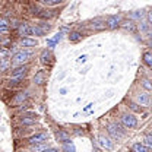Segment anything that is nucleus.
<instances>
[{
  "label": "nucleus",
  "instance_id": "nucleus-1",
  "mask_svg": "<svg viewBox=\"0 0 152 152\" xmlns=\"http://www.w3.org/2000/svg\"><path fill=\"white\" fill-rule=\"evenodd\" d=\"M32 57V53L31 51H26V50H22V51H18L15 53V56L12 57V66L13 67H18V66H23V63H26L29 58Z\"/></svg>",
  "mask_w": 152,
  "mask_h": 152
},
{
  "label": "nucleus",
  "instance_id": "nucleus-2",
  "mask_svg": "<svg viewBox=\"0 0 152 152\" xmlns=\"http://www.w3.org/2000/svg\"><path fill=\"white\" fill-rule=\"evenodd\" d=\"M48 139V134L45 132H39L37 134H32L29 139H28V143L31 146H35V145H41V143H45V140Z\"/></svg>",
  "mask_w": 152,
  "mask_h": 152
},
{
  "label": "nucleus",
  "instance_id": "nucleus-3",
  "mask_svg": "<svg viewBox=\"0 0 152 152\" xmlns=\"http://www.w3.org/2000/svg\"><path fill=\"white\" fill-rule=\"evenodd\" d=\"M121 123L127 129H134L137 126V118L133 114H123L121 115Z\"/></svg>",
  "mask_w": 152,
  "mask_h": 152
},
{
  "label": "nucleus",
  "instance_id": "nucleus-4",
  "mask_svg": "<svg viewBox=\"0 0 152 152\" xmlns=\"http://www.w3.org/2000/svg\"><path fill=\"white\" fill-rule=\"evenodd\" d=\"M26 73H28V66H18V67L12 69L10 77H13V79H25Z\"/></svg>",
  "mask_w": 152,
  "mask_h": 152
},
{
  "label": "nucleus",
  "instance_id": "nucleus-5",
  "mask_svg": "<svg viewBox=\"0 0 152 152\" xmlns=\"http://www.w3.org/2000/svg\"><path fill=\"white\" fill-rule=\"evenodd\" d=\"M18 32H19V35H22V38H29L32 35V26H29L28 23L22 22V23L19 25Z\"/></svg>",
  "mask_w": 152,
  "mask_h": 152
},
{
  "label": "nucleus",
  "instance_id": "nucleus-6",
  "mask_svg": "<svg viewBox=\"0 0 152 152\" xmlns=\"http://www.w3.org/2000/svg\"><path fill=\"white\" fill-rule=\"evenodd\" d=\"M98 143H99L104 149H108V151H111L114 148V143L110 140V137H107V136H104V134H99V136H98Z\"/></svg>",
  "mask_w": 152,
  "mask_h": 152
},
{
  "label": "nucleus",
  "instance_id": "nucleus-7",
  "mask_svg": "<svg viewBox=\"0 0 152 152\" xmlns=\"http://www.w3.org/2000/svg\"><path fill=\"white\" fill-rule=\"evenodd\" d=\"M105 25L108 29H115L117 26H120V16L117 15H111L105 19Z\"/></svg>",
  "mask_w": 152,
  "mask_h": 152
},
{
  "label": "nucleus",
  "instance_id": "nucleus-8",
  "mask_svg": "<svg viewBox=\"0 0 152 152\" xmlns=\"http://www.w3.org/2000/svg\"><path fill=\"white\" fill-rule=\"evenodd\" d=\"M37 115L34 113H28V114H25L23 117H20V123L22 124H25V126H31V124H35V118Z\"/></svg>",
  "mask_w": 152,
  "mask_h": 152
},
{
  "label": "nucleus",
  "instance_id": "nucleus-9",
  "mask_svg": "<svg viewBox=\"0 0 152 152\" xmlns=\"http://www.w3.org/2000/svg\"><path fill=\"white\" fill-rule=\"evenodd\" d=\"M136 101H137L140 105H149V102H151V96H149L148 94H137Z\"/></svg>",
  "mask_w": 152,
  "mask_h": 152
},
{
  "label": "nucleus",
  "instance_id": "nucleus-10",
  "mask_svg": "<svg viewBox=\"0 0 152 152\" xmlns=\"http://www.w3.org/2000/svg\"><path fill=\"white\" fill-rule=\"evenodd\" d=\"M9 28H10V23L6 18H0V35L1 34H7L9 32Z\"/></svg>",
  "mask_w": 152,
  "mask_h": 152
},
{
  "label": "nucleus",
  "instance_id": "nucleus-11",
  "mask_svg": "<svg viewBox=\"0 0 152 152\" xmlns=\"http://www.w3.org/2000/svg\"><path fill=\"white\" fill-rule=\"evenodd\" d=\"M92 29H104L107 25H105V20H102L101 18H96L92 20Z\"/></svg>",
  "mask_w": 152,
  "mask_h": 152
},
{
  "label": "nucleus",
  "instance_id": "nucleus-12",
  "mask_svg": "<svg viewBox=\"0 0 152 152\" xmlns=\"http://www.w3.org/2000/svg\"><path fill=\"white\" fill-rule=\"evenodd\" d=\"M38 42L37 39H34V38H22L20 39V45L22 47H35Z\"/></svg>",
  "mask_w": 152,
  "mask_h": 152
},
{
  "label": "nucleus",
  "instance_id": "nucleus-13",
  "mask_svg": "<svg viewBox=\"0 0 152 152\" xmlns=\"http://www.w3.org/2000/svg\"><path fill=\"white\" fill-rule=\"evenodd\" d=\"M51 58H53V56H51V53H50L48 50H44V51L41 53V63H42V64L51 63Z\"/></svg>",
  "mask_w": 152,
  "mask_h": 152
},
{
  "label": "nucleus",
  "instance_id": "nucleus-14",
  "mask_svg": "<svg viewBox=\"0 0 152 152\" xmlns=\"http://www.w3.org/2000/svg\"><path fill=\"white\" fill-rule=\"evenodd\" d=\"M56 136H57V139H58L60 142H63V143H66V142H69V140H70V136H69V133L64 132V130H58Z\"/></svg>",
  "mask_w": 152,
  "mask_h": 152
},
{
  "label": "nucleus",
  "instance_id": "nucleus-15",
  "mask_svg": "<svg viewBox=\"0 0 152 152\" xmlns=\"http://www.w3.org/2000/svg\"><path fill=\"white\" fill-rule=\"evenodd\" d=\"M133 152H149V148H146L143 143H134L132 146Z\"/></svg>",
  "mask_w": 152,
  "mask_h": 152
},
{
  "label": "nucleus",
  "instance_id": "nucleus-16",
  "mask_svg": "<svg viewBox=\"0 0 152 152\" xmlns=\"http://www.w3.org/2000/svg\"><path fill=\"white\" fill-rule=\"evenodd\" d=\"M39 18H42V19H48V18H51L54 13H53V10H48V9H42V10H39L37 13Z\"/></svg>",
  "mask_w": 152,
  "mask_h": 152
},
{
  "label": "nucleus",
  "instance_id": "nucleus-17",
  "mask_svg": "<svg viewBox=\"0 0 152 152\" xmlns=\"http://www.w3.org/2000/svg\"><path fill=\"white\" fill-rule=\"evenodd\" d=\"M69 41H72V42H77V41H80L82 39V34L80 32H77V31H73V32H70L69 34Z\"/></svg>",
  "mask_w": 152,
  "mask_h": 152
},
{
  "label": "nucleus",
  "instance_id": "nucleus-18",
  "mask_svg": "<svg viewBox=\"0 0 152 152\" xmlns=\"http://www.w3.org/2000/svg\"><path fill=\"white\" fill-rule=\"evenodd\" d=\"M26 98H28V94H26V92H19V94L13 98V102H15V104H22Z\"/></svg>",
  "mask_w": 152,
  "mask_h": 152
},
{
  "label": "nucleus",
  "instance_id": "nucleus-19",
  "mask_svg": "<svg viewBox=\"0 0 152 152\" xmlns=\"http://www.w3.org/2000/svg\"><path fill=\"white\" fill-rule=\"evenodd\" d=\"M44 77H45V76H44V72L39 70V72H37L35 76H34V82H35L37 85H42V83H44Z\"/></svg>",
  "mask_w": 152,
  "mask_h": 152
},
{
  "label": "nucleus",
  "instance_id": "nucleus-20",
  "mask_svg": "<svg viewBox=\"0 0 152 152\" xmlns=\"http://www.w3.org/2000/svg\"><path fill=\"white\" fill-rule=\"evenodd\" d=\"M22 82H23V79H13V77H10L7 86H9V88H16V86H20V85H22Z\"/></svg>",
  "mask_w": 152,
  "mask_h": 152
},
{
  "label": "nucleus",
  "instance_id": "nucleus-21",
  "mask_svg": "<svg viewBox=\"0 0 152 152\" xmlns=\"http://www.w3.org/2000/svg\"><path fill=\"white\" fill-rule=\"evenodd\" d=\"M63 151H64V152H75L76 148H75V145H73V143L69 140V142L63 143Z\"/></svg>",
  "mask_w": 152,
  "mask_h": 152
},
{
  "label": "nucleus",
  "instance_id": "nucleus-22",
  "mask_svg": "<svg viewBox=\"0 0 152 152\" xmlns=\"http://www.w3.org/2000/svg\"><path fill=\"white\" fill-rule=\"evenodd\" d=\"M9 66H12V61L9 58H3L0 60V70H6Z\"/></svg>",
  "mask_w": 152,
  "mask_h": 152
},
{
  "label": "nucleus",
  "instance_id": "nucleus-23",
  "mask_svg": "<svg viewBox=\"0 0 152 152\" xmlns=\"http://www.w3.org/2000/svg\"><path fill=\"white\" fill-rule=\"evenodd\" d=\"M48 146L45 145V143H41V145H35V146H31V151L32 152H42L45 151Z\"/></svg>",
  "mask_w": 152,
  "mask_h": 152
},
{
  "label": "nucleus",
  "instance_id": "nucleus-24",
  "mask_svg": "<svg viewBox=\"0 0 152 152\" xmlns=\"http://www.w3.org/2000/svg\"><path fill=\"white\" fill-rule=\"evenodd\" d=\"M32 34H34V35H37V37H42V35H45V32H44L38 25L37 26H32Z\"/></svg>",
  "mask_w": 152,
  "mask_h": 152
},
{
  "label": "nucleus",
  "instance_id": "nucleus-25",
  "mask_svg": "<svg viewBox=\"0 0 152 152\" xmlns=\"http://www.w3.org/2000/svg\"><path fill=\"white\" fill-rule=\"evenodd\" d=\"M143 61H145L149 67H152V53H145V54H143Z\"/></svg>",
  "mask_w": 152,
  "mask_h": 152
},
{
  "label": "nucleus",
  "instance_id": "nucleus-26",
  "mask_svg": "<svg viewBox=\"0 0 152 152\" xmlns=\"http://www.w3.org/2000/svg\"><path fill=\"white\" fill-rule=\"evenodd\" d=\"M123 28H126V29H129V31H134V23H133L132 20H129V22H123V23H120Z\"/></svg>",
  "mask_w": 152,
  "mask_h": 152
},
{
  "label": "nucleus",
  "instance_id": "nucleus-27",
  "mask_svg": "<svg viewBox=\"0 0 152 152\" xmlns=\"http://www.w3.org/2000/svg\"><path fill=\"white\" fill-rule=\"evenodd\" d=\"M60 3H61L60 0H42V4H45V6H57Z\"/></svg>",
  "mask_w": 152,
  "mask_h": 152
},
{
  "label": "nucleus",
  "instance_id": "nucleus-28",
  "mask_svg": "<svg viewBox=\"0 0 152 152\" xmlns=\"http://www.w3.org/2000/svg\"><path fill=\"white\" fill-rule=\"evenodd\" d=\"M142 86H143L146 91H152V82L148 80V79H143V80H142Z\"/></svg>",
  "mask_w": 152,
  "mask_h": 152
},
{
  "label": "nucleus",
  "instance_id": "nucleus-29",
  "mask_svg": "<svg viewBox=\"0 0 152 152\" xmlns=\"http://www.w3.org/2000/svg\"><path fill=\"white\" fill-rule=\"evenodd\" d=\"M146 148H152V136L151 134H148V136H145V143H143Z\"/></svg>",
  "mask_w": 152,
  "mask_h": 152
},
{
  "label": "nucleus",
  "instance_id": "nucleus-30",
  "mask_svg": "<svg viewBox=\"0 0 152 152\" xmlns=\"http://www.w3.org/2000/svg\"><path fill=\"white\" fill-rule=\"evenodd\" d=\"M7 57H9V50H6V48H0V60L7 58Z\"/></svg>",
  "mask_w": 152,
  "mask_h": 152
},
{
  "label": "nucleus",
  "instance_id": "nucleus-31",
  "mask_svg": "<svg viewBox=\"0 0 152 152\" xmlns=\"http://www.w3.org/2000/svg\"><path fill=\"white\" fill-rule=\"evenodd\" d=\"M38 26H39V28H41V29H42L44 32H47V31H50V29H51V26H50L48 23H45V22H41V23H39Z\"/></svg>",
  "mask_w": 152,
  "mask_h": 152
},
{
  "label": "nucleus",
  "instance_id": "nucleus-32",
  "mask_svg": "<svg viewBox=\"0 0 152 152\" xmlns=\"http://www.w3.org/2000/svg\"><path fill=\"white\" fill-rule=\"evenodd\" d=\"M140 29L146 32V31L149 29V23H146V22H142V23H140Z\"/></svg>",
  "mask_w": 152,
  "mask_h": 152
},
{
  "label": "nucleus",
  "instance_id": "nucleus-33",
  "mask_svg": "<svg viewBox=\"0 0 152 152\" xmlns=\"http://www.w3.org/2000/svg\"><path fill=\"white\" fill-rule=\"evenodd\" d=\"M130 107H132V110H134V111H142V108L140 107H137L136 104H133V102H130Z\"/></svg>",
  "mask_w": 152,
  "mask_h": 152
},
{
  "label": "nucleus",
  "instance_id": "nucleus-34",
  "mask_svg": "<svg viewBox=\"0 0 152 152\" xmlns=\"http://www.w3.org/2000/svg\"><path fill=\"white\" fill-rule=\"evenodd\" d=\"M142 16H143V13H142L140 10H137L136 13H133L132 15V18H142Z\"/></svg>",
  "mask_w": 152,
  "mask_h": 152
},
{
  "label": "nucleus",
  "instance_id": "nucleus-35",
  "mask_svg": "<svg viewBox=\"0 0 152 152\" xmlns=\"http://www.w3.org/2000/svg\"><path fill=\"white\" fill-rule=\"evenodd\" d=\"M148 22H149V25L152 26V10L148 12Z\"/></svg>",
  "mask_w": 152,
  "mask_h": 152
},
{
  "label": "nucleus",
  "instance_id": "nucleus-36",
  "mask_svg": "<svg viewBox=\"0 0 152 152\" xmlns=\"http://www.w3.org/2000/svg\"><path fill=\"white\" fill-rule=\"evenodd\" d=\"M42 152H58V151H57L56 148H47L45 151H42Z\"/></svg>",
  "mask_w": 152,
  "mask_h": 152
},
{
  "label": "nucleus",
  "instance_id": "nucleus-37",
  "mask_svg": "<svg viewBox=\"0 0 152 152\" xmlns=\"http://www.w3.org/2000/svg\"><path fill=\"white\" fill-rule=\"evenodd\" d=\"M22 105H23V104H22ZM26 108H28V105H23V107H19V110H26Z\"/></svg>",
  "mask_w": 152,
  "mask_h": 152
},
{
  "label": "nucleus",
  "instance_id": "nucleus-38",
  "mask_svg": "<svg viewBox=\"0 0 152 152\" xmlns=\"http://www.w3.org/2000/svg\"><path fill=\"white\" fill-rule=\"evenodd\" d=\"M149 37H151V39H152V31H149Z\"/></svg>",
  "mask_w": 152,
  "mask_h": 152
},
{
  "label": "nucleus",
  "instance_id": "nucleus-39",
  "mask_svg": "<svg viewBox=\"0 0 152 152\" xmlns=\"http://www.w3.org/2000/svg\"><path fill=\"white\" fill-rule=\"evenodd\" d=\"M149 45H151V47H152V39H151V41H149Z\"/></svg>",
  "mask_w": 152,
  "mask_h": 152
}]
</instances>
